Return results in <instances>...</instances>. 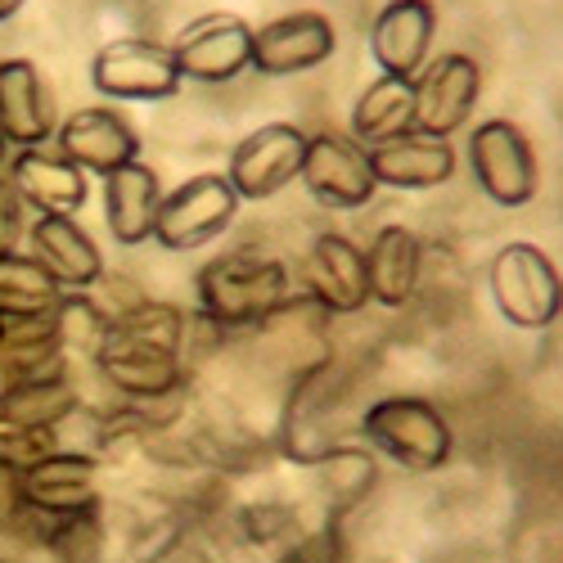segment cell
<instances>
[{
	"label": "cell",
	"mask_w": 563,
	"mask_h": 563,
	"mask_svg": "<svg viewBox=\"0 0 563 563\" xmlns=\"http://www.w3.org/2000/svg\"><path fill=\"white\" fill-rule=\"evenodd\" d=\"M289 302V271L285 262L262 257L253 249L221 253L199 271V307L221 330H244V324L271 320Z\"/></svg>",
	"instance_id": "cell-1"
},
{
	"label": "cell",
	"mask_w": 563,
	"mask_h": 563,
	"mask_svg": "<svg viewBox=\"0 0 563 563\" xmlns=\"http://www.w3.org/2000/svg\"><path fill=\"white\" fill-rule=\"evenodd\" d=\"M361 429L388 460H397L410 474H433V468L451 460V446H455L446 415L433 401L410 393L379 397L361 415Z\"/></svg>",
	"instance_id": "cell-2"
},
{
	"label": "cell",
	"mask_w": 563,
	"mask_h": 563,
	"mask_svg": "<svg viewBox=\"0 0 563 563\" xmlns=\"http://www.w3.org/2000/svg\"><path fill=\"white\" fill-rule=\"evenodd\" d=\"M492 302L519 330H550L563 316V275L537 244H505L492 257Z\"/></svg>",
	"instance_id": "cell-3"
},
{
	"label": "cell",
	"mask_w": 563,
	"mask_h": 563,
	"mask_svg": "<svg viewBox=\"0 0 563 563\" xmlns=\"http://www.w3.org/2000/svg\"><path fill=\"white\" fill-rule=\"evenodd\" d=\"M234 212H240V195L230 190L225 172H199L185 185H176L172 195H163L158 203V221H154V240L167 253H190L212 244L217 234L230 230Z\"/></svg>",
	"instance_id": "cell-4"
},
{
	"label": "cell",
	"mask_w": 563,
	"mask_h": 563,
	"mask_svg": "<svg viewBox=\"0 0 563 563\" xmlns=\"http://www.w3.org/2000/svg\"><path fill=\"white\" fill-rule=\"evenodd\" d=\"M302 154H307L302 126L266 122L234 145L225 180H230V190L240 195V203H266L279 190H289V180L302 176Z\"/></svg>",
	"instance_id": "cell-5"
},
{
	"label": "cell",
	"mask_w": 563,
	"mask_h": 563,
	"mask_svg": "<svg viewBox=\"0 0 563 563\" xmlns=\"http://www.w3.org/2000/svg\"><path fill=\"white\" fill-rule=\"evenodd\" d=\"M468 167H474L478 190L500 208H523L537 195L532 140L505 118L474 126V135H468Z\"/></svg>",
	"instance_id": "cell-6"
},
{
	"label": "cell",
	"mask_w": 563,
	"mask_h": 563,
	"mask_svg": "<svg viewBox=\"0 0 563 563\" xmlns=\"http://www.w3.org/2000/svg\"><path fill=\"white\" fill-rule=\"evenodd\" d=\"M90 86L104 100H172L180 86V68L172 59V45L122 36V41H109L104 51H96Z\"/></svg>",
	"instance_id": "cell-7"
},
{
	"label": "cell",
	"mask_w": 563,
	"mask_h": 563,
	"mask_svg": "<svg viewBox=\"0 0 563 563\" xmlns=\"http://www.w3.org/2000/svg\"><path fill=\"white\" fill-rule=\"evenodd\" d=\"M100 369V379L122 393L126 401H167L176 393H185V365L180 352L145 343V339H126L109 324V334L100 343V352L90 356Z\"/></svg>",
	"instance_id": "cell-8"
},
{
	"label": "cell",
	"mask_w": 563,
	"mask_h": 563,
	"mask_svg": "<svg viewBox=\"0 0 563 563\" xmlns=\"http://www.w3.org/2000/svg\"><path fill=\"white\" fill-rule=\"evenodd\" d=\"M311 199L324 208H365L379 190L369 167V150L356 145L347 135L334 131H320L307 135V154H302V176H298Z\"/></svg>",
	"instance_id": "cell-9"
},
{
	"label": "cell",
	"mask_w": 563,
	"mask_h": 563,
	"mask_svg": "<svg viewBox=\"0 0 563 563\" xmlns=\"http://www.w3.org/2000/svg\"><path fill=\"white\" fill-rule=\"evenodd\" d=\"M172 59L180 77L195 81H230L244 68H253V27L240 14H203L185 23L172 41Z\"/></svg>",
	"instance_id": "cell-10"
},
{
	"label": "cell",
	"mask_w": 563,
	"mask_h": 563,
	"mask_svg": "<svg viewBox=\"0 0 563 563\" xmlns=\"http://www.w3.org/2000/svg\"><path fill=\"white\" fill-rule=\"evenodd\" d=\"M410 81H415V131L446 140L451 131H460L468 122V113H474L483 68L468 55H438Z\"/></svg>",
	"instance_id": "cell-11"
},
{
	"label": "cell",
	"mask_w": 563,
	"mask_h": 563,
	"mask_svg": "<svg viewBox=\"0 0 563 563\" xmlns=\"http://www.w3.org/2000/svg\"><path fill=\"white\" fill-rule=\"evenodd\" d=\"M23 500L36 519H68L81 509H100V464L86 451L59 446L23 474Z\"/></svg>",
	"instance_id": "cell-12"
},
{
	"label": "cell",
	"mask_w": 563,
	"mask_h": 563,
	"mask_svg": "<svg viewBox=\"0 0 563 563\" xmlns=\"http://www.w3.org/2000/svg\"><path fill=\"white\" fill-rule=\"evenodd\" d=\"M334 23L316 14V10H298L285 19H271L262 27H253V68L266 77H289V73H307L320 68L334 55Z\"/></svg>",
	"instance_id": "cell-13"
},
{
	"label": "cell",
	"mask_w": 563,
	"mask_h": 563,
	"mask_svg": "<svg viewBox=\"0 0 563 563\" xmlns=\"http://www.w3.org/2000/svg\"><path fill=\"white\" fill-rule=\"evenodd\" d=\"M302 279H307V294L320 311L356 316L369 302L365 253L347 240V234H316L307 257H302Z\"/></svg>",
	"instance_id": "cell-14"
},
{
	"label": "cell",
	"mask_w": 563,
	"mask_h": 563,
	"mask_svg": "<svg viewBox=\"0 0 563 563\" xmlns=\"http://www.w3.org/2000/svg\"><path fill=\"white\" fill-rule=\"evenodd\" d=\"M55 150L68 154L81 172L109 176L140 158V135L118 109H73L55 126Z\"/></svg>",
	"instance_id": "cell-15"
},
{
	"label": "cell",
	"mask_w": 563,
	"mask_h": 563,
	"mask_svg": "<svg viewBox=\"0 0 563 563\" xmlns=\"http://www.w3.org/2000/svg\"><path fill=\"white\" fill-rule=\"evenodd\" d=\"M5 172H10V185L19 190V199L36 217H73V212H81V203L90 195L86 172L68 154L45 150V145L19 150Z\"/></svg>",
	"instance_id": "cell-16"
},
{
	"label": "cell",
	"mask_w": 563,
	"mask_h": 563,
	"mask_svg": "<svg viewBox=\"0 0 563 563\" xmlns=\"http://www.w3.org/2000/svg\"><path fill=\"white\" fill-rule=\"evenodd\" d=\"M55 100L32 59H0V135L14 150H36L55 135Z\"/></svg>",
	"instance_id": "cell-17"
},
{
	"label": "cell",
	"mask_w": 563,
	"mask_h": 563,
	"mask_svg": "<svg viewBox=\"0 0 563 563\" xmlns=\"http://www.w3.org/2000/svg\"><path fill=\"white\" fill-rule=\"evenodd\" d=\"M438 32L433 0H393L379 10L369 27V55L384 68V77H415L429 64V45Z\"/></svg>",
	"instance_id": "cell-18"
},
{
	"label": "cell",
	"mask_w": 563,
	"mask_h": 563,
	"mask_svg": "<svg viewBox=\"0 0 563 563\" xmlns=\"http://www.w3.org/2000/svg\"><path fill=\"white\" fill-rule=\"evenodd\" d=\"M27 253L51 271L64 294H90L104 275V257L96 240L73 217H36L27 225Z\"/></svg>",
	"instance_id": "cell-19"
},
{
	"label": "cell",
	"mask_w": 563,
	"mask_h": 563,
	"mask_svg": "<svg viewBox=\"0 0 563 563\" xmlns=\"http://www.w3.org/2000/svg\"><path fill=\"white\" fill-rule=\"evenodd\" d=\"M158 203H163V185H158V172L150 163L135 158V163L104 176V221L122 249L154 240Z\"/></svg>",
	"instance_id": "cell-20"
},
{
	"label": "cell",
	"mask_w": 563,
	"mask_h": 563,
	"mask_svg": "<svg viewBox=\"0 0 563 563\" xmlns=\"http://www.w3.org/2000/svg\"><path fill=\"white\" fill-rule=\"evenodd\" d=\"M369 167H374V180L393 185V190H433V185H446L455 176V150L438 135L410 131L374 145Z\"/></svg>",
	"instance_id": "cell-21"
},
{
	"label": "cell",
	"mask_w": 563,
	"mask_h": 563,
	"mask_svg": "<svg viewBox=\"0 0 563 563\" xmlns=\"http://www.w3.org/2000/svg\"><path fill=\"white\" fill-rule=\"evenodd\" d=\"M419 266H424V244L406 225H384L365 249L369 302H379L388 311L406 307L419 289Z\"/></svg>",
	"instance_id": "cell-22"
},
{
	"label": "cell",
	"mask_w": 563,
	"mask_h": 563,
	"mask_svg": "<svg viewBox=\"0 0 563 563\" xmlns=\"http://www.w3.org/2000/svg\"><path fill=\"white\" fill-rule=\"evenodd\" d=\"M415 131V81L406 77H379L361 90L352 109V135L356 145H384V140Z\"/></svg>",
	"instance_id": "cell-23"
},
{
	"label": "cell",
	"mask_w": 563,
	"mask_h": 563,
	"mask_svg": "<svg viewBox=\"0 0 563 563\" xmlns=\"http://www.w3.org/2000/svg\"><path fill=\"white\" fill-rule=\"evenodd\" d=\"M81 410L77 384L68 379H27V384H0V419L32 429H64Z\"/></svg>",
	"instance_id": "cell-24"
},
{
	"label": "cell",
	"mask_w": 563,
	"mask_h": 563,
	"mask_svg": "<svg viewBox=\"0 0 563 563\" xmlns=\"http://www.w3.org/2000/svg\"><path fill=\"white\" fill-rule=\"evenodd\" d=\"M64 298V289L51 279L32 253H10L0 257V316L5 320H32L45 316Z\"/></svg>",
	"instance_id": "cell-25"
},
{
	"label": "cell",
	"mask_w": 563,
	"mask_h": 563,
	"mask_svg": "<svg viewBox=\"0 0 563 563\" xmlns=\"http://www.w3.org/2000/svg\"><path fill=\"white\" fill-rule=\"evenodd\" d=\"M59 446H64L59 429H32V424H10V419H0V464L19 468V474H27L32 464L55 455Z\"/></svg>",
	"instance_id": "cell-26"
},
{
	"label": "cell",
	"mask_w": 563,
	"mask_h": 563,
	"mask_svg": "<svg viewBox=\"0 0 563 563\" xmlns=\"http://www.w3.org/2000/svg\"><path fill=\"white\" fill-rule=\"evenodd\" d=\"M23 234H27V203L19 199L10 176H0V257L19 253Z\"/></svg>",
	"instance_id": "cell-27"
},
{
	"label": "cell",
	"mask_w": 563,
	"mask_h": 563,
	"mask_svg": "<svg viewBox=\"0 0 563 563\" xmlns=\"http://www.w3.org/2000/svg\"><path fill=\"white\" fill-rule=\"evenodd\" d=\"M27 523V500H23V474L10 464H0V532H14Z\"/></svg>",
	"instance_id": "cell-28"
},
{
	"label": "cell",
	"mask_w": 563,
	"mask_h": 563,
	"mask_svg": "<svg viewBox=\"0 0 563 563\" xmlns=\"http://www.w3.org/2000/svg\"><path fill=\"white\" fill-rule=\"evenodd\" d=\"M23 5H27V0H0V23H5V19H14Z\"/></svg>",
	"instance_id": "cell-29"
},
{
	"label": "cell",
	"mask_w": 563,
	"mask_h": 563,
	"mask_svg": "<svg viewBox=\"0 0 563 563\" xmlns=\"http://www.w3.org/2000/svg\"><path fill=\"white\" fill-rule=\"evenodd\" d=\"M10 167V145H5V135H0V172Z\"/></svg>",
	"instance_id": "cell-30"
},
{
	"label": "cell",
	"mask_w": 563,
	"mask_h": 563,
	"mask_svg": "<svg viewBox=\"0 0 563 563\" xmlns=\"http://www.w3.org/2000/svg\"><path fill=\"white\" fill-rule=\"evenodd\" d=\"M0 343H5V316H0Z\"/></svg>",
	"instance_id": "cell-31"
}]
</instances>
